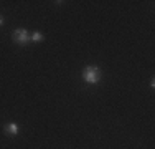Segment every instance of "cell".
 Segmentation results:
<instances>
[{
    "mask_svg": "<svg viewBox=\"0 0 155 149\" xmlns=\"http://www.w3.org/2000/svg\"><path fill=\"white\" fill-rule=\"evenodd\" d=\"M102 78V70L97 65H87L83 70V80L87 85H97Z\"/></svg>",
    "mask_w": 155,
    "mask_h": 149,
    "instance_id": "6da1fadb",
    "label": "cell"
},
{
    "mask_svg": "<svg viewBox=\"0 0 155 149\" xmlns=\"http://www.w3.org/2000/svg\"><path fill=\"white\" fill-rule=\"evenodd\" d=\"M12 40L15 42L17 45H28L31 42L30 40V32H28L27 28H17V30H13V33H12Z\"/></svg>",
    "mask_w": 155,
    "mask_h": 149,
    "instance_id": "7a4b0ae2",
    "label": "cell"
},
{
    "mask_svg": "<svg viewBox=\"0 0 155 149\" xmlns=\"http://www.w3.org/2000/svg\"><path fill=\"white\" fill-rule=\"evenodd\" d=\"M3 133L10 137H15V136H18V133H20V128H18L17 123H7V124L3 126Z\"/></svg>",
    "mask_w": 155,
    "mask_h": 149,
    "instance_id": "3957f363",
    "label": "cell"
},
{
    "mask_svg": "<svg viewBox=\"0 0 155 149\" xmlns=\"http://www.w3.org/2000/svg\"><path fill=\"white\" fill-rule=\"evenodd\" d=\"M30 40L33 43H41L43 40H45V35H43L41 32H31L30 33Z\"/></svg>",
    "mask_w": 155,
    "mask_h": 149,
    "instance_id": "277c9868",
    "label": "cell"
},
{
    "mask_svg": "<svg viewBox=\"0 0 155 149\" xmlns=\"http://www.w3.org/2000/svg\"><path fill=\"white\" fill-rule=\"evenodd\" d=\"M3 23H5V18H3V17H2V15H0V27H2V25H3Z\"/></svg>",
    "mask_w": 155,
    "mask_h": 149,
    "instance_id": "5b68a950",
    "label": "cell"
},
{
    "mask_svg": "<svg viewBox=\"0 0 155 149\" xmlns=\"http://www.w3.org/2000/svg\"><path fill=\"white\" fill-rule=\"evenodd\" d=\"M150 86H152V88L155 86V80H153V78H150Z\"/></svg>",
    "mask_w": 155,
    "mask_h": 149,
    "instance_id": "8992f818",
    "label": "cell"
}]
</instances>
